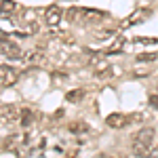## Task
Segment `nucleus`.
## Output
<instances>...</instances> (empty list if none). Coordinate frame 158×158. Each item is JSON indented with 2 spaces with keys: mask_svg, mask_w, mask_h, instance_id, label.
I'll return each mask as SVG.
<instances>
[{
  "mask_svg": "<svg viewBox=\"0 0 158 158\" xmlns=\"http://www.w3.org/2000/svg\"><path fill=\"white\" fill-rule=\"evenodd\" d=\"M23 55H25L23 57L25 63H40V61H44V55L40 51H30V53H23Z\"/></svg>",
  "mask_w": 158,
  "mask_h": 158,
  "instance_id": "12",
  "label": "nucleus"
},
{
  "mask_svg": "<svg viewBox=\"0 0 158 158\" xmlns=\"http://www.w3.org/2000/svg\"><path fill=\"white\" fill-rule=\"evenodd\" d=\"M34 13L32 11H25L23 13V19H21V27L25 30V34H36L38 30H40V23H38L36 19L32 17Z\"/></svg>",
  "mask_w": 158,
  "mask_h": 158,
  "instance_id": "8",
  "label": "nucleus"
},
{
  "mask_svg": "<svg viewBox=\"0 0 158 158\" xmlns=\"http://www.w3.org/2000/svg\"><path fill=\"white\" fill-rule=\"evenodd\" d=\"M122 42H124V38H116V42L110 47V53H116V51H120V49H122Z\"/></svg>",
  "mask_w": 158,
  "mask_h": 158,
  "instance_id": "17",
  "label": "nucleus"
},
{
  "mask_svg": "<svg viewBox=\"0 0 158 158\" xmlns=\"http://www.w3.org/2000/svg\"><path fill=\"white\" fill-rule=\"evenodd\" d=\"M0 114H2V122L4 124H17L19 118H21V110H17L13 103H4Z\"/></svg>",
  "mask_w": 158,
  "mask_h": 158,
  "instance_id": "4",
  "label": "nucleus"
},
{
  "mask_svg": "<svg viewBox=\"0 0 158 158\" xmlns=\"http://www.w3.org/2000/svg\"><path fill=\"white\" fill-rule=\"evenodd\" d=\"M137 42L139 44H158L156 38H137Z\"/></svg>",
  "mask_w": 158,
  "mask_h": 158,
  "instance_id": "18",
  "label": "nucleus"
},
{
  "mask_svg": "<svg viewBox=\"0 0 158 158\" xmlns=\"http://www.w3.org/2000/svg\"><path fill=\"white\" fill-rule=\"evenodd\" d=\"M70 133L72 135H85L89 133V124H86L85 120H76V122H70Z\"/></svg>",
  "mask_w": 158,
  "mask_h": 158,
  "instance_id": "11",
  "label": "nucleus"
},
{
  "mask_svg": "<svg viewBox=\"0 0 158 158\" xmlns=\"http://www.w3.org/2000/svg\"><path fill=\"white\" fill-rule=\"evenodd\" d=\"M156 89H158V86H156Z\"/></svg>",
  "mask_w": 158,
  "mask_h": 158,
  "instance_id": "23",
  "label": "nucleus"
},
{
  "mask_svg": "<svg viewBox=\"0 0 158 158\" xmlns=\"http://www.w3.org/2000/svg\"><path fill=\"white\" fill-rule=\"evenodd\" d=\"M82 97H85V91H82V89L70 91V93L65 95V99H68V101H72V103H78V101H82Z\"/></svg>",
  "mask_w": 158,
  "mask_h": 158,
  "instance_id": "13",
  "label": "nucleus"
},
{
  "mask_svg": "<svg viewBox=\"0 0 158 158\" xmlns=\"http://www.w3.org/2000/svg\"><path fill=\"white\" fill-rule=\"evenodd\" d=\"M61 17H63V9L59 4H51L44 9V23L47 25H57L61 21Z\"/></svg>",
  "mask_w": 158,
  "mask_h": 158,
  "instance_id": "6",
  "label": "nucleus"
},
{
  "mask_svg": "<svg viewBox=\"0 0 158 158\" xmlns=\"http://www.w3.org/2000/svg\"><path fill=\"white\" fill-rule=\"evenodd\" d=\"M154 139H156V131H154L152 127H141V129L133 135V141H131L133 154L135 156H148V154L152 152Z\"/></svg>",
  "mask_w": 158,
  "mask_h": 158,
  "instance_id": "1",
  "label": "nucleus"
},
{
  "mask_svg": "<svg viewBox=\"0 0 158 158\" xmlns=\"http://www.w3.org/2000/svg\"><path fill=\"white\" fill-rule=\"evenodd\" d=\"M23 143V135H17V133H13L9 135V137H4V141H2V150H15V148H19Z\"/></svg>",
  "mask_w": 158,
  "mask_h": 158,
  "instance_id": "9",
  "label": "nucleus"
},
{
  "mask_svg": "<svg viewBox=\"0 0 158 158\" xmlns=\"http://www.w3.org/2000/svg\"><path fill=\"white\" fill-rule=\"evenodd\" d=\"M2 55L4 57H9V59H23L21 55H23V51L19 49L13 40L6 38V34H2Z\"/></svg>",
  "mask_w": 158,
  "mask_h": 158,
  "instance_id": "3",
  "label": "nucleus"
},
{
  "mask_svg": "<svg viewBox=\"0 0 158 158\" xmlns=\"http://www.w3.org/2000/svg\"><path fill=\"white\" fill-rule=\"evenodd\" d=\"M2 17H6V15H11V13H15V9H17V4L13 2V0H2Z\"/></svg>",
  "mask_w": 158,
  "mask_h": 158,
  "instance_id": "15",
  "label": "nucleus"
},
{
  "mask_svg": "<svg viewBox=\"0 0 158 158\" xmlns=\"http://www.w3.org/2000/svg\"><path fill=\"white\" fill-rule=\"evenodd\" d=\"M19 80V72L15 70V68H9V65H2L0 68V85L4 86H13L15 82Z\"/></svg>",
  "mask_w": 158,
  "mask_h": 158,
  "instance_id": "5",
  "label": "nucleus"
},
{
  "mask_svg": "<svg viewBox=\"0 0 158 158\" xmlns=\"http://www.w3.org/2000/svg\"><path fill=\"white\" fill-rule=\"evenodd\" d=\"M133 76H137V78H141V76H143V78H146V76H150V72H148V70H143V72H141V70H135Z\"/></svg>",
  "mask_w": 158,
  "mask_h": 158,
  "instance_id": "20",
  "label": "nucleus"
},
{
  "mask_svg": "<svg viewBox=\"0 0 158 158\" xmlns=\"http://www.w3.org/2000/svg\"><path fill=\"white\" fill-rule=\"evenodd\" d=\"M91 65H93V74H95V78H99V80H103V78H110V76H114V68L110 65L108 61L103 59H93L91 61Z\"/></svg>",
  "mask_w": 158,
  "mask_h": 158,
  "instance_id": "2",
  "label": "nucleus"
},
{
  "mask_svg": "<svg viewBox=\"0 0 158 158\" xmlns=\"http://www.w3.org/2000/svg\"><path fill=\"white\" fill-rule=\"evenodd\" d=\"M76 15H78V9H70V11H68V19L72 21V19L76 17Z\"/></svg>",
  "mask_w": 158,
  "mask_h": 158,
  "instance_id": "21",
  "label": "nucleus"
},
{
  "mask_svg": "<svg viewBox=\"0 0 158 158\" xmlns=\"http://www.w3.org/2000/svg\"><path fill=\"white\" fill-rule=\"evenodd\" d=\"M106 124H108L110 129H124L127 124H131V116H124V114L114 112V114L106 116Z\"/></svg>",
  "mask_w": 158,
  "mask_h": 158,
  "instance_id": "7",
  "label": "nucleus"
},
{
  "mask_svg": "<svg viewBox=\"0 0 158 158\" xmlns=\"http://www.w3.org/2000/svg\"><path fill=\"white\" fill-rule=\"evenodd\" d=\"M137 61L143 63V61H156V53H143V55H137Z\"/></svg>",
  "mask_w": 158,
  "mask_h": 158,
  "instance_id": "16",
  "label": "nucleus"
},
{
  "mask_svg": "<svg viewBox=\"0 0 158 158\" xmlns=\"http://www.w3.org/2000/svg\"><path fill=\"white\" fill-rule=\"evenodd\" d=\"M148 103L152 106L154 110H158V95H150V99H148Z\"/></svg>",
  "mask_w": 158,
  "mask_h": 158,
  "instance_id": "19",
  "label": "nucleus"
},
{
  "mask_svg": "<svg viewBox=\"0 0 158 158\" xmlns=\"http://www.w3.org/2000/svg\"><path fill=\"white\" fill-rule=\"evenodd\" d=\"M150 15H152V11H150V9H137V11H135L133 15L127 19V23H129V25H135V23H139V21H143V19H148Z\"/></svg>",
  "mask_w": 158,
  "mask_h": 158,
  "instance_id": "10",
  "label": "nucleus"
},
{
  "mask_svg": "<svg viewBox=\"0 0 158 158\" xmlns=\"http://www.w3.org/2000/svg\"><path fill=\"white\" fill-rule=\"evenodd\" d=\"M19 124H23V127H32V110H30V108H23V110H21Z\"/></svg>",
  "mask_w": 158,
  "mask_h": 158,
  "instance_id": "14",
  "label": "nucleus"
},
{
  "mask_svg": "<svg viewBox=\"0 0 158 158\" xmlns=\"http://www.w3.org/2000/svg\"><path fill=\"white\" fill-rule=\"evenodd\" d=\"M150 154H152V156H158V148L154 150V152H150Z\"/></svg>",
  "mask_w": 158,
  "mask_h": 158,
  "instance_id": "22",
  "label": "nucleus"
}]
</instances>
